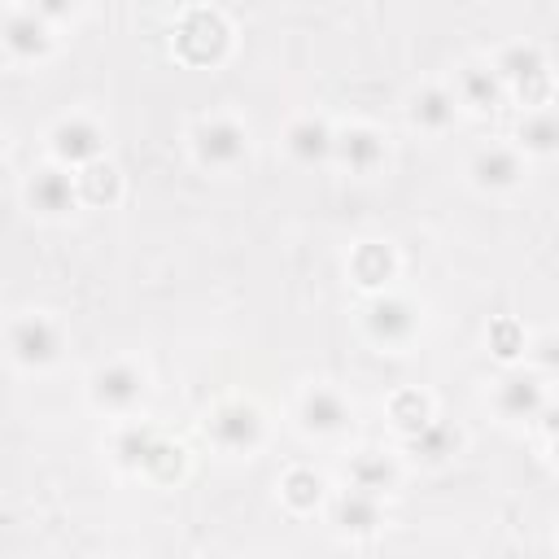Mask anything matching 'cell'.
I'll list each match as a JSON object with an SVG mask.
<instances>
[{
	"instance_id": "obj_11",
	"label": "cell",
	"mask_w": 559,
	"mask_h": 559,
	"mask_svg": "<svg viewBox=\"0 0 559 559\" xmlns=\"http://www.w3.org/2000/svg\"><path fill=\"white\" fill-rule=\"evenodd\" d=\"M302 415H306L311 428H319V433H332V428H341V420H346V407H341L337 394H324V389H319V394L306 398Z\"/></svg>"
},
{
	"instance_id": "obj_16",
	"label": "cell",
	"mask_w": 559,
	"mask_h": 559,
	"mask_svg": "<svg viewBox=\"0 0 559 559\" xmlns=\"http://www.w3.org/2000/svg\"><path fill=\"white\" fill-rule=\"evenodd\" d=\"M341 153H346L350 166H359V171H367L376 158H380V140L372 132H350L346 140H341Z\"/></svg>"
},
{
	"instance_id": "obj_30",
	"label": "cell",
	"mask_w": 559,
	"mask_h": 559,
	"mask_svg": "<svg viewBox=\"0 0 559 559\" xmlns=\"http://www.w3.org/2000/svg\"><path fill=\"white\" fill-rule=\"evenodd\" d=\"M542 359L551 363V367H559V341H546V346H542Z\"/></svg>"
},
{
	"instance_id": "obj_13",
	"label": "cell",
	"mask_w": 559,
	"mask_h": 559,
	"mask_svg": "<svg viewBox=\"0 0 559 559\" xmlns=\"http://www.w3.org/2000/svg\"><path fill=\"white\" fill-rule=\"evenodd\" d=\"M289 145H293V153H297L302 162H315V158H324V153L332 149V140H328V127H319V123H297L293 136H289Z\"/></svg>"
},
{
	"instance_id": "obj_19",
	"label": "cell",
	"mask_w": 559,
	"mask_h": 559,
	"mask_svg": "<svg viewBox=\"0 0 559 559\" xmlns=\"http://www.w3.org/2000/svg\"><path fill=\"white\" fill-rule=\"evenodd\" d=\"M450 114H455V105H450L446 92H424V97L415 101V118H420L424 127H442V123H450Z\"/></svg>"
},
{
	"instance_id": "obj_22",
	"label": "cell",
	"mask_w": 559,
	"mask_h": 559,
	"mask_svg": "<svg viewBox=\"0 0 559 559\" xmlns=\"http://www.w3.org/2000/svg\"><path fill=\"white\" fill-rule=\"evenodd\" d=\"M354 271H359V280L363 284H380L389 276V254L380 245H367L359 258H354Z\"/></svg>"
},
{
	"instance_id": "obj_14",
	"label": "cell",
	"mask_w": 559,
	"mask_h": 559,
	"mask_svg": "<svg viewBox=\"0 0 559 559\" xmlns=\"http://www.w3.org/2000/svg\"><path fill=\"white\" fill-rule=\"evenodd\" d=\"M477 180L481 184H511L516 180V158L511 153H503V149H490V153H481L477 158Z\"/></svg>"
},
{
	"instance_id": "obj_27",
	"label": "cell",
	"mask_w": 559,
	"mask_h": 559,
	"mask_svg": "<svg viewBox=\"0 0 559 559\" xmlns=\"http://www.w3.org/2000/svg\"><path fill=\"white\" fill-rule=\"evenodd\" d=\"M394 411H398V420L407 424V428H424V424H428V420H424V402L415 398V394L398 398V407H394Z\"/></svg>"
},
{
	"instance_id": "obj_3",
	"label": "cell",
	"mask_w": 559,
	"mask_h": 559,
	"mask_svg": "<svg viewBox=\"0 0 559 559\" xmlns=\"http://www.w3.org/2000/svg\"><path fill=\"white\" fill-rule=\"evenodd\" d=\"M9 341H14V354L22 363H49L57 354V332L44 319H22Z\"/></svg>"
},
{
	"instance_id": "obj_10",
	"label": "cell",
	"mask_w": 559,
	"mask_h": 559,
	"mask_svg": "<svg viewBox=\"0 0 559 559\" xmlns=\"http://www.w3.org/2000/svg\"><path fill=\"white\" fill-rule=\"evenodd\" d=\"M376 516H380V511H376L372 490H354V494L341 498V507H337V520H341V525H346V529H359V533L372 529Z\"/></svg>"
},
{
	"instance_id": "obj_6",
	"label": "cell",
	"mask_w": 559,
	"mask_h": 559,
	"mask_svg": "<svg viewBox=\"0 0 559 559\" xmlns=\"http://www.w3.org/2000/svg\"><path fill=\"white\" fill-rule=\"evenodd\" d=\"M53 140L66 162H92L101 153V132L92 123H62Z\"/></svg>"
},
{
	"instance_id": "obj_21",
	"label": "cell",
	"mask_w": 559,
	"mask_h": 559,
	"mask_svg": "<svg viewBox=\"0 0 559 559\" xmlns=\"http://www.w3.org/2000/svg\"><path fill=\"white\" fill-rule=\"evenodd\" d=\"M525 145L529 149H538V153H555L559 149V123L555 118H529L525 123Z\"/></svg>"
},
{
	"instance_id": "obj_9",
	"label": "cell",
	"mask_w": 559,
	"mask_h": 559,
	"mask_svg": "<svg viewBox=\"0 0 559 559\" xmlns=\"http://www.w3.org/2000/svg\"><path fill=\"white\" fill-rule=\"evenodd\" d=\"M411 306H402V302H376L372 306V332L376 337H385V341H402L411 332Z\"/></svg>"
},
{
	"instance_id": "obj_18",
	"label": "cell",
	"mask_w": 559,
	"mask_h": 559,
	"mask_svg": "<svg viewBox=\"0 0 559 559\" xmlns=\"http://www.w3.org/2000/svg\"><path fill=\"white\" fill-rule=\"evenodd\" d=\"M394 477V472H389V463L380 459V455H363L359 463H354V485H359V490H385V481Z\"/></svg>"
},
{
	"instance_id": "obj_4",
	"label": "cell",
	"mask_w": 559,
	"mask_h": 559,
	"mask_svg": "<svg viewBox=\"0 0 559 559\" xmlns=\"http://www.w3.org/2000/svg\"><path fill=\"white\" fill-rule=\"evenodd\" d=\"M197 149L210 166H228V162L241 158L245 136H241V127H232V123H210V127H201Z\"/></svg>"
},
{
	"instance_id": "obj_5",
	"label": "cell",
	"mask_w": 559,
	"mask_h": 559,
	"mask_svg": "<svg viewBox=\"0 0 559 559\" xmlns=\"http://www.w3.org/2000/svg\"><path fill=\"white\" fill-rule=\"evenodd\" d=\"M503 75L511 83H520V92H525V97H542V92H546V66H542V57L533 49H511L503 57Z\"/></svg>"
},
{
	"instance_id": "obj_12",
	"label": "cell",
	"mask_w": 559,
	"mask_h": 559,
	"mask_svg": "<svg viewBox=\"0 0 559 559\" xmlns=\"http://www.w3.org/2000/svg\"><path fill=\"white\" fill-rule=\"evenodd\" d=\"M44 22L35 18V14H18L14 22H9V49L22 53V57H31V53H44Z\"/></svg>"
},
{
	"instance_id": "obj_8",
	"label": "cell",
	"mask_w": 559,
	"mask_h": 559,
	"mask_svg": "<svg viewBox=\"0 0 559 559\" xmlns=\"http://www.w3.org/2000/svg\"><path fill=\"white\" fill-rule=\"evenodd\" d=\"M97 398L105 407H127V402L140 398V376L132 367H110V372L97 376Z\"/></svg>"
},
{
	"instance_id": "obj_15",
	"label": "cell",
	"mask_w": 559,
	"mask_h": 559,
	"mask_svg": "<svg viewBox=\"0 0 559 559\" xmlns=\"http://www.w3.org/2000/svg\"><path fill=\"white\" fill-rule=\"evenodd\" d=\"M542 407V389L533 380H507L503 385V411L511 415H529Z\"/></svg>"
},
{
	"instance_id": "obj_1",
	"label": "cell",
	"mask_w": 559,
	"mask_h": 559,
	"mask_svg": "<svg viewBox=\"0 0 559 559\" xmlns=\"http://www.w3.org/2000/svg\"><path fill=\"white\" fill-rule=\"evenodd\" d=\"M175 44H180L188 62H214L223 53V44H228V31H223V22L214 14H193L175 35Z\"/></svg>"
},
{
	"instance_id": "obj_20",
	"label": "cell",
	"mask_w": 559,
	"mask_h": 559,
	"mask_svg": "<svg viewBox=\"0 0 559 559\" xmlns=\"http://www.w3.org/2000/svg\"><path fill=\"white\" fill-rule=\"evenodd\" d=\"M284 498L302 511L315 507L319 503V481L311 477V472H289V477H284Z\"/></svg>"
},
{
	"instance_id": "obj_25",
	"label": "cell",
	"mask_w": 559,
	"mask_h": 559,
	"mask_svg": "<svg viewBox=\"0 0 559 559\" xmlns=\"http://www.w3.org/2000/svg\"><path fill=\"white\" fill-rule=\"evenodd\" d=\"M83 188H88L92 201H110V197L118 193V180H114L110 166H105V171H101V166H92V171L83 175Z\"/></svg>"
},
{
	"instance_id": "obj_26",
	"label": "cell",
	"mask_w": 559,
	"mask_h": 559,
	"mask_svg": "<svg viewBox=\"0 0 559 559\" xmlns=\"http://www.w3.org/2000/svg\"><path fill=\"white\" fill-rule=\"evenodd\" d=\"M184 455V450L180 446H166V442H158V450H153V455H149V463H145V468H153V472H158V477H175V472H180V459Z\"/></svg>"
},
{
	"instance_id": "obj_7",
	"label": "cell",
	"mask_w": 559,
	"mask_h": 559,
	"mask_svg": "<svg viewBox=\"0 0 559 559\" xmlns=\"http://www.w3.org/2000/svg\"><path fill=\"white\" fill-rule=\"evenodd\" d=\"M31 201H35L40 210H49V214L70 210V201H75L70 175H62V171H44V175H35V184H31Z\"/></svg>"
},
{
	"instance_id": "obj_24",
	"label": "cell",
	"mask_w": 559,
	"mask_h": 559,
	"mask_svg": "<svg viewBox=\"0 0 559 559\" xmlns=\"http://www.w3.org/2000/svg\"><path fill=\"white\" fill-rule=\"evenodd\" d=\"M463 92H468L477 105H490L498 97V79L490 70H468V79H463Z\"/></svg>"
},
{
	"instance_id": "obj_28",
	"label": "cell",
	"mask_w": 559,
	"mask_h": 559,
	"mask_svg": "<svg viewBox=\"0 0 559 559\" xmlns=\"http://www.w3.org/2000/svg\"><path fill=\"white\" fill-rule=\"evenodd\" d=\"M75 0H35V14L40 18H66Z\"/></svg>"
},
{
	"instance_id": "obj_17",
	"label": "cell",
	"mask_w": 559,
	"mask_h": 559,
	"mask_svg": "<svg viewBox=\"0 0 559 559\" xmlns=\"http://www.w3.org/2000/svg\"><path fill=\"white\" fill-rule=\"evenodd\" d=\"M153 450H158V437H153L149 428H132V433H123V442H118V455H123V463H140V468L149 463Z\"/></svg>"
},
{
	"instance_id": "obj_2",
	"label": "cell",
	"mask_w": 559,
	"mask_h": 559,
	"mask_svg": "<svg viewBox=\"0 0 559 559\" xmlns=\"http://www.w3.org/2000/svg\"><path fill=\"white\" fill-rule=\"evenodd\" d=\"M258 433H263V424H258L254 407H223L219 415H214V437H219V446H228V450L254 446Z\"/></svg>"
},
{
	"instance_id": "obj_23",
	"label": "cell",
	"mask_w": 559,
	"mask_h": 559,
	"mask_svg": "<svg viewBox=\"0 0 559 559\" xmlns=\"http://www.w3.org/2000/svg\"><path fill=\"white\" fill-rule=\"evenodd\" d=\"M450 428H442V424H424V428H415V450H424L428 459H442L446 450H450Z\"/></svg>"
},
{
	"instance_id": "obj_29",
	"label": "cell",
	"mask_w": 559,
	"mask_h": 559,
	"mask_svg": "<svg viewBox=\"0 0 559 559\" xmlns=\"http://www.w3.org/2000/svg\"><path fill=\"white\" fill-rule=\"evenodd\" d=\"M498 346H503L498 354H516V337H511V324L498 328Z\"/></svg>"
}]
</instances>
